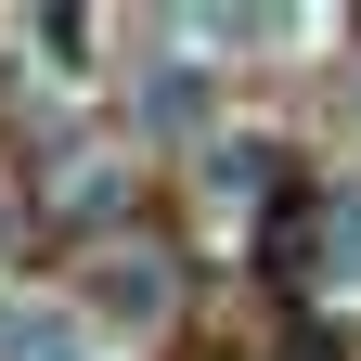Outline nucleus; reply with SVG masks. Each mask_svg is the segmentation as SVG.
<instances>
[{
  "label": "nucleus",
  "mask_w": 361,
  "mask_h": 361,
  "mask_svg": "<svg viewBox=\"0 0 361 361\" xmlns=\"http://www.w3.org/2000/svg\"><path fill=\"white\" fill-rule=\"evenodd\" d=\"M258 168H271V142H219L207 155V194H258Z\"/></svg>",
  "instance_id": "nucleus-3"
},
{
  "label": "nucleus",
  "mask_w": 361,
  "mask_h": 361,
  "mask_svg": "<svg viewBox=\"0 0 361 361\" xmlns=\"http://www.w3.org/2000/svg\"><path fill=\"white\" fill-rule=\"evenodd\" d=\"M194 104H207V78H155V90H142V116H155V129H194Z\"/></svg>",
  "instance_id": "nucleus-4"
},
{
  "label": "nucleus",
  "mask_w": 361,
  "mask_h": 361,
  "mask_svg": "<svg viewBox=\"0 0 361 361\" xmlns=\"http://www.w3.org/2000/svg\"><path fill=\"white\" fill-rule=\"evenodd\" d=\"M0 361H90V323L52 297H0Z\"/></svg>",
  "instance_id": "nucleus-1"
},
{
  "label": "nucleus",
  "mask_w": 361,
  "mask_h": 361,
  "mask_svg": "<svg viewBox=\"0 0 361 361\" xmlns=\"http://www.w3.org/2000/svg\"><path fill=\"white\" fill-rule=\"evenodd\" d=\"M104 310H116V323H155V310H168V258H142V245L104 258Z\"/></svg>",
  "instance_id": "nucleus-2"
}]
</instances>
